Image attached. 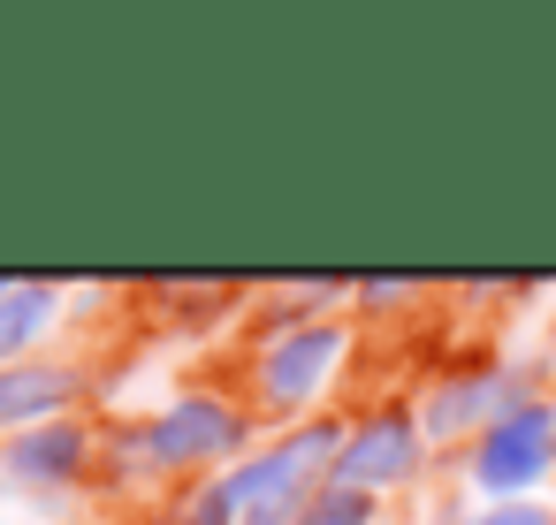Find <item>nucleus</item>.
<instances>
[{"instance_id": "nucleus-7", "label": "nucleus", "mask_w": 556, "mask_h": 525, "mask_svg": "<svg viewBox=\"0 0 556 525\" xmlns=\"http://www.w3.org/2000/svg\"><path fill=\"white\" fill-rule=\"evenodd\" d=\"M47 320H54V297L47 290H9V297H0V358H9L16 343H31Z\"/></svg>"}, {"instance_id": "nucleus-11", "label": "nucleus", "mask_w": 556, "mask_h": 525, "mask_svg": "<svg viewBox=\"0 0 556 525\" xmlns=\"http://www.w3.org/2000/svg\"><path fill=\"white\" fill-rule=\"evenodd\" d=\"M313 525H366V495H351V487H343V495H336Z\"/></svg>"}, {"instance_id": "nucleus-6", "label": "nucleus", "mask_w": 556, "mask_h": 525, "mask_svg": "<svg viewBox=\"0 0 556 525\" xmlns=\"http://www.w3.org/2000/svg\"><path fill=\"white\" fill-rule=\"evenodd\" d=\"M70 388H77V373H54V366H16V373H0V426L47 419Z\"/></svg>"}, {"instance_id": "nucleus-2", "label": "nucleus", "mask_w": 556, "mask_h": 525, "mask_svg": "<svg viewBox=\"0 0 556 525\" xmlns=\"http://www.w3.org/2000/svg\"><path fill=\"white\" fill-rule=\"evenodd\" d=\"M548 464H556V411H548V404L503 411V419L480 434V457H472V472H480L488 495H518V487H533Z\"/></svg>"}, {"instance_id": "nucleus-4", "label": "nucleus", "mask_w": 556, "mask_h": 525, "mask_svg": "<svg viewBox=\"0 0 556 525\" xmlns=\"http://www.w3.org/2000/svg\"><path fill=\"white\" fill-rule=\"evenodd\" d=\"M336 350H343V335H336V328H305V335L275 343V350H267V396H275V404H305V396L328 381Z\"/></svg>"}, {"instance_id": "nucleus-1", "label": "nucleus", "mask_w": 556, "mask_h": 525, "mask_svg": "<svg viewBox=\"0 0 556 525\" xmlns=\"http://www.w3.org/2000/svg\"><path fill=\"white\" fill-rule=\"evenodd\" d=\"M336 434L343 426H305L298 441H282V449H267V457H252L244 472H229L214 495H222V510L229 517H244V525H282L298 502H305V487H313V472L328 464V457H343L336 449Z\"/></svg>"}, {"instance_id": "nucleus-5", "label": "nucleus", "mask_w": 556, "mask_h": 525, "mask_svg": "<svg viewBox=\"0 0 556 525\" xmlns=\"http://www.w3.org/2000/svg\"><path fill=\"white\" fill-rule=\"evenodd\" d=\"M229 441H237V419H229L222 404L199 396V404H176V411L153 426L146 449H153L161 464H191V457H214V449H229Z\"/></svg>"}, {"instance_id": "nucleus-9", "label": "nucleus", "mask_w": 556, "mask_h": 525, "mask_svg": "<svg viewBox=\"0 0 556 525\" xmlns=\"http://www.w3.org/2000/svg\"><path fill=\"white\" fill-rule=\"evenodd\" d=\"M70 464H77V434L70 426H54L47 441H24L16 449V472H70Z\"/></svg>"}, {"instance_id": "nucleus-10", "label": "nucleus", "mask_w": 556, "mask_h": 525, "mask_svg": "<svg viewBox=\"0 0 556 525\" xmlns=\"http://www.w3.org/2000/svg\"><path fill=\"white\" fill-rule=\"evenodd\" d=\"M480 525H556V517H548L541 502H495V510H488Z\"/></svg>"}, {"instance_id": "nucleus-12", "label": "nucleus", "mask_w": 556, "mask_h": 525, "mask_svg": "<svg viewBox=\"0 0 556 525\" xmlns=\"http://www.w3.org/2000/svg\"><path fill=\"white\" fill-rule=\"evenodd\" d=\"M176 525H229V510H222V495H199V502H191Z\"/></svg>"}, {"instance_id": "nucleus-8", "label": "nucleus", "mask_w": 556, "mask_h": 525, "mask_svg": "<svg viewBox=\"0 0 556 525\" xmlns=\"http://www.w3.org/2000/svg\"><path fill=\"white\" fill-rule=\"evenodd\" d=\"M495 396H510V388H503V381H480V388H472V381H465V388H450V396H442V404H434V419H427V426H434V434H450V426H457V419H465V411H488V404H495Z\"/></svg>"}, {"instance_id": "nucleus-3", "label": "nucleus", "mask_w": 556, "mask_h": 525, "mask_svg": "<svg viewBox=\"0 0 556 525\" xmlns=\"http://www.w3.org/2000/svg\"><path fill=\"white\" fill-rule=\"evenodd\" d=\"M412 472V419H374L366 434H351L343 441V457H336V479L358 495V487H389V479H404Z\"/></svg>"}]
</instances>
